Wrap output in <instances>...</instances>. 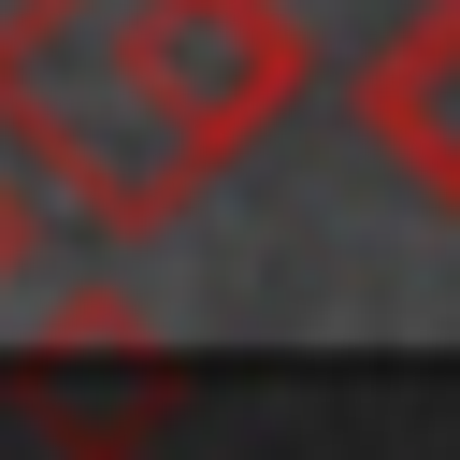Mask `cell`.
<instances>
[{"mask_svg": "<svg viewBox=\"0 0 460 460\" xmlns=\"http://www.w3.org/2000/svg\"><path fill=\"white\" fill-rule=\"evenodd\" d=\"M144 14H158V0H14V14H0V129H14V144L43 158V187H58L86 230H115V244L172 230V216L216 187L201 129L172 115V86H158V58H144Z\"/></svg>", "mask_w": 460, "mask_h": 460, "instance_id": "obj_1", "label": "cell"}, {"mask_svg": "<svg viewBox=\"0 0 460 460\" xmlns=\"http://www.w3.org/2000/svg\"><path fill=\"white\" fill-rule=\"evenodd\" d=\"M144 58H158V86H172V115L201 129L216 172H230V158L302 101V72H316V43H302L288 0H158V14H144Z\"/></svg>", "mask_w": 460, "mask_h": 460, "instance_id": "obj_2", "label": "cell"}, {"mask_svg": "<svg viewBox=\"0 0 460 460\" xmlns=\"http://www.w3.org/2000/svg\"><path fill=\"white\" fill-rule=\"evenodd\" d=\"M359 129L402 158V187L431 201V216H460V0H417L374 58H359Z\"/></svg>", "mask_w": 460, "mask_h": 460, "instance_id": "obj_3", "label": "cell"}, {"mask_svg": "<svg viewBox=\"0 0 460 460\" xmlns=\"http://www.w3.org/2000/svg\"><path fill=\"white\" fill-rule=\"evenodd\" d=\"M58 216H72V201H58V187H43V158H29L14 129H0V302L29 288V259L58 244Z\"/></svg>", "mask_w": 460, "mask_h": 460, "instance_id": "obj_4", "label": "cell"}]
</instances>
